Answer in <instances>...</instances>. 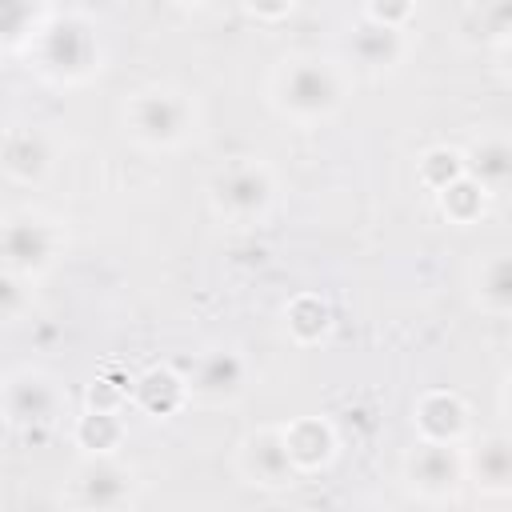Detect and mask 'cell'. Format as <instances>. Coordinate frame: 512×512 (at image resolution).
<instances>
[{"instance_id":"1","label":"cell","mask_w":512,"mask_h":512,"mask_svg":"<svg viewBox=\"0 0 512 512\" xmlns=\"http://www.w3.org/2000/svg\"><path fill=\"white\" fill-rule=\"evenodd\" d=\"M272 92L288 116L320 120L344 104V76L328 56H292L280 64Z\"/></svg>"},{"instance_id":"2","label":"cell","mask_w":512,"mask_h":512,"mask_svg":"<svg viewBox=\"0 0 512 512\" xmlns=\"http://www.w3.org/2000/svg\"><path fill=\"white\" fill-rule=\"evenodd\" d=\"M196 124V108L184 92L176 88H148V92H136L132 104H128V128L140 144H152V148H172L180 144Z\"/></svg>"},{"instance_id":"3","label":"cell","mask_w":512,"mask_h":512,"mask_svg":"<svg viewBox=\"0 0 512 512\" xmlns=\"http://www.w3.org/2000/svg\"><path fill=\"white\" fill-rule=\"evenodd\" d=\"M132 488H136L132 468L112 456H96L72 476V500L84 512H120L132 500Z\"/></svg>"},{"instance_id":"4","label":"cell","mask_w":512,"mask_h":512,"mask_svg":"<svg viewBox=\"0 0 512 512\" xmlns=\"http://www.w3.org/2000/svg\"><path fill=\"white\" fill-rule=\"evenodd\" d=\"M212 200L220 212H228L232 220H252L268 208L272 200V176L264 164H252V160H240V164H228L216 180H212Z\"/></svg>"},{"instance_id":"5","label":"cell","mask_w":512,"mask_h":512,"mask_svg":"<svg viewBox=\"0 0 512 512\" xmlns=\"http://www.w3.org/2000/svg\"><path fill=\"white\" fill-rule=\"evenodd\" d=\"M56 252V232L40 216H12L0 224V268L20 276V272H40L52 264Z\"/></svg>"},{"instance_id":"6","label":"cell","mask_w":512,"mask_h":512,"mask_svg":"<svg viewBox=\"0 0 512 512\" xmlns=\"http://www.w3.org/2000/svg\"><path fill=\"white\" fill-rule=\"evenodd\" d=\"M100 52H96V40H92V32L84 28V24H76V20H64L60 28H44V40H40V68L44 72H56V76H64V80H80V76H88L96 64Z\"/></svg>"},{"instance_id":"7","label":"cell","mask_w":512,"mask_h":512,"mask_svg":"<svg viewBox=\"0 0 512 512\" xmlns=\"http://www.w3.org/2000/svg\"><path fill=\"white\" fill-rule=\"evenodd\" d=\"M240 468L252 484H264V488H284L292 484L296 476V464H292V452H288V440H284V428H256L244 448H240Z\"/></svg>"},{"instance_id":"8","label":"cell","mask_w":512,"mask_h":512,"mask_svg":"<svg viewBox=\"0 0 512 512\" xmlns=\"http://www.w3.org/2000/svg\"><path fill=\"white\" fill-rule=\"evenodd\" d=\"M4 412L12 424H52L60 412V388L40 372H16L4 388Z\"/></svg>"},{"instance_id":"9","label":"cell","mask_w":512,"mask_h":512,"mask_svg":"<svg viewBox=\"0 0 512 512\" xmlns=\"http://www.w3.org/2000/svg\"><path fill=\"white\" fill-rule=\"evenodd\" d=\"M408 480L424 496H448L460 484V456L440 440H424L408 456Z\"/></svg>"},{"instance_id":"10","label":"cell","mask_w":512,"mask_h":512,"mask_svg":"<svg viewBox=\"0 0 512 512\" xmlns=\"http://www.w3.org/2000/svg\"><path fill=\"white\" fill-rule=\"evenodd\" d=\"M0 164H4V172L16 176V180H40V176L52 168V144H48V136L36 132V128H16V132L4 140Z\"/></svg>"},{"instance_id":"11","label":"cell","mask_w":512,"mask_h":512,"mask_svg":"<svg viewBox=\"0 0 512 512\" xmlns=\"http://www.w3.org/2000/svg\"><path fill=\"white\" fill-rule=\"evenodd\" d=\"M244 388V360L236 352H208L196 360L192 392L204 400H232Z\"/></svg>"},{"instance_id":"12","label":"cell","mask_w":512,"mask_h":512,"mask_svg":"<svg viewBox=\"0 0 512 512\" xmlns=\"http://www.w3.org/2000/svg\"><path fill=\"white\" fill-rule=\"evenodd\" d=\"M348 52L356 64L380 72V68H392L400 56H404V36L400 28H388V24H376V20H364L352 36H348Z\"/></svg>"},{"instance_id":"13","label":"cell","mask_w":512,"mask_h":512,"mask_svg":"<svg viewBox=\"0 0 512 512\" xmlns=\"http://www.w3.org/2000/svg\"><path fill=\"white\" fill-rule=\"evenodd\" d=\"M512 176V152L504 140H480L468 152V180L484 192H500Z\"/></svg>"},{"instance_id":"14","label":"cell","mask_w":512,"mask_h":512,"mask_svg":"<svg viewBox=\"0 0 512 512\" xmlns=\"http://www.w3.org/2000/svg\"><path fill=\"white\" fill-rule=\"evenodd\" d=\"M508 472H512V460H508V440L504 436H492L480 444V456H476V476H480V488L488 492H504L508 488Z\"/></svg>"},{"instance_id":"15","label":"cell","mask_w":512,"mask_h":512,"mask_svg":"<svg viewBox=\"0 0 512 512\" xmlns=\"http://www.w3.org/2000/svg\"><path fill=\"white\" fill-rule=\"evenodd\" d=\"M480 300L492 308V312H504L512 304V268L504 256H496L484 272H480Z\"/></svg>"},{"instance_id":"16","label":"cell","mask_w":512,"mask_h":512,"mask_svg":"<svg viewBox=\"0 0 512 512\" xmlns=\"http://www.w3.org/2000/svg\"><path fill=\"white\" fill-rule=\"evenodd\" d=\"M96 436V448L100 452H108L116 440H120V428L112 424V416L108 412H92L84 424H80V440H92Z\"/></svg>"},{"instance_id":"17","label":"cell","mask_w":512,"mask_h":512,"mask_svg":"<svg viewBox=\"0 0 512 512\" xmlns=\"http://www.w3.org/2000/svg\"><path fill=\"white\" fill-rule=\"evenodd\" d=\"M20 308H24V288H20V280L0 268V316H12V312H20Z\"/></svg>"}]
</instances>
